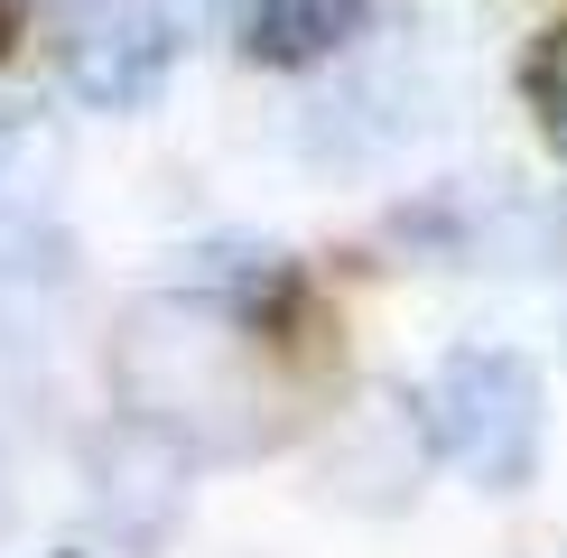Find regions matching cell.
Segmentation results:
<instances>
[{
	"label": "cell",
	"instance_id": "7a4b0ae2",
	"mask_svg": "<svg viewBox=\"0 0 567 558\" xmlns=\"http://www.w3.org/2000/svg\"><path fill=\"white\" fill-rule=\"evenodd\" d=\"M419 418H429V447H446L475 484H522L539 456V382L522 354H446L419 391Z\"/></svg>",
	"mask_w": 567,
	"mask_h": 558
},
{
	"label": "cell",
	"instance_id": "5b68a950",
	"mask_svg": "<svg viewBox=\"0 0 567 558\" xmlns=\"http://www.w3.org/2000/svg\"><path fill=\"white\" fill-rule=\"evenodd\" d=\"M56 177H65V140L56 122H47L38 103H0V224H29L47 196H56Z\"/></svg>",
	"mask_w": 567,
	"mask_h": 558
},
{
	"label": "cell",
	"instance_id": "277c9868",
	"mask_svg": "<svg viewBox=\"0 0 567 558\" xmlns=\"http://www.w3.org/2000/svg\"><path fill=\"white\" fill-rule=\"evenodd\" d=\"M158 75H168V38H158V19L150 10H112V19H93V29L65 46V84L84 93L93 112H140L158 93Z\"/></svg>",
	"mask_w": 567,
	"mask_h": 558
},
{
	"label": "cell",
	"instance_id": "ba28073f",
	"mask_svg": "<svg viewBox=\"0 0 567 558\" xmlns=\"http://www.w3.org/2000/svg\"><path fill=\"white\" fill-rule=\"evenodd\" d=\"M530 93H539V122H549V140L567 149V29L539 38V56H530Z\"/></svg>",
	"mask_w": 567,
	"mask_h": 558
},
{
	"label": "cell",
	"instance_id": "52a82bcc",
	"mask_svg": "<svg viewBox=\"0 0 567 558\" xmlns=\"http://www.w3.org/2000/svg\"><path fill=\"white\" fill-rule=\"evenodd\" d=\"M353 38V0H251V46L261 56H326V46H344Z\"/></svg>",
	"mask_w": 567,
	"mask_h": 558
},
{
	"label": "cell",
	"instance_id": "30bf717a",
	"mask_svg": "<svg viewBox=\"0 0 567 558\" xmlns=\"http://www.w3.org/2000/svg\"><path fill=\"white\" fill-rule=\"evenodd\" d=\"M558 558H567V549H558Z\"/></svg>",
	"mask_w": 567,
	"mask_h": 558
},
{
	"label": "cell",
	"instance_id": "6da1fadb",
	"mask_svg": "<svg viewBox=\"0 0 567 558\" xmlns=\"http://www.w3.org/2000/svg\"><path fill=\"white\" fill-rule=\"evenodd\" d=\"M122 401L140 428H158L168 447H205V456H251L270 437V372H261V335L243 326V308L224 298H140L112 344Z\"/></svg>",
	"mask_w": 567,
	"mask_h": 558
},
{
	"label": "cell",
	"instance_id": "8992f818",
	"mask_svg": "<svg viewBox=\"0 0 567 558\" xmlns=\"http://www.w3.org/2000/svg\"><path fill=\"white\" fill-rule=\"evenodd\" d=\"M177 465H186V447H168V437H158V428H140V418H131V428H112L103 447H93V475H103V494L122 503V512L140 503L150 521L177 503Z\"/></svg>",
	"mask_w": 567,
	"mask_h": 558
},
{
	"label": "cell",
	"instance_id": "3957f363",
	"mask_svg": "<svg viewBox=\"0 0 567 558\" xmlns=\"http://www.w3.org/2000/svg\"><path fill=\"white\" fill-rule=\"evenodd\" d=\"M317 475L353 512H400L429 484V418H419V401H400L382 382L353 391L336 410V428H326V447H317Z\"/></svg>",
	"mask_w": 567,
	"mask_h": 558
},
{
	"label": "cell",
	"instance_id": "9c48e42d",
	"mask_svg": "<svg viewBox=\"0 0 567 558\" xmlns=\"http://www.w3.org/2000/svg\"><path fill=\"white\" fill-rule=\"evenodd\" d=\"M224 0H168V19H215Z\"/></svg>",
	"mask_w": 567,
	"mask_h": 558
}]
</instances>
